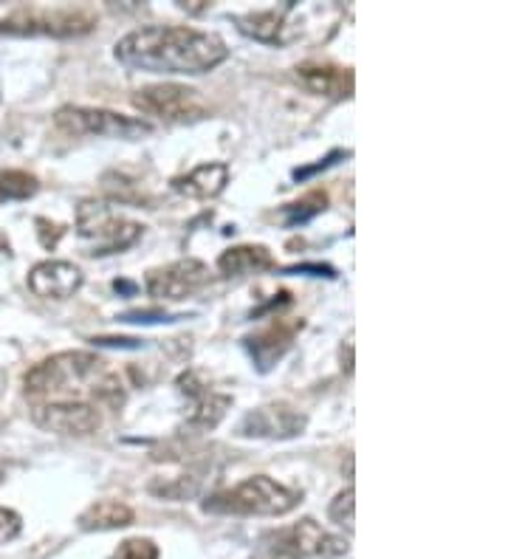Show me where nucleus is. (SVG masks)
Instances as JSON below:
<instances>
[{"mask_svg": "<svg viewBox=\"0 0 508 559\" xmlns=\"http://www.w3.org/2000/svg\"><path fill=\"white\" fill-rule=\"evenodd\" d=\"M55 124L68 136H108L125 142L153 133V124L144 119L125 117L108 108H82V105H66L57 110Z\"/></svg>", "mask_w": 508, "mask_h": 559, "instance_id": "obj_6", "label": "nucleus"}, {"mask_svg": "<svg viewBox=\"0 0 508 559\" xmlns=\"http://www.w3.org/2000/svg\"><path fill=\"white\" fill-rule=\"evenodd\" d=\"M201 489V478H198L196 472H187V475H178V478H158L150 484V495H156V498L164 500H187L192 495H198Z\"/></svg>", "mask_w": 508, "mask_h": 559, "instance_id": "obj_21", "label": "nucleus"}, {"mask_svg": "<svg viewBox=\"0 0 508 559\" xmlns=\"http://www.w3.org/2000/svg\"><path fill=\"white\" fill-rule=\"evenodd\" d=\"M110 559H158V546L153 539H125L122 546L110 554Z\"/></svg>", "mask_w": 508, "mask_h": 559, "instance_id": "obj_24", "label": "nucleus"}, {"mask_svg": "<svg viewBox=\"0 0 508 559\" xmlns=\"http://www.w3.org/2000/svg\"><path fill=\"white\" fill-rule=\"evenodd\" d=\"M32 418L46 432L60 436H91L102 427V409L91 402L32 404Z\"/></svg>", "mask_w": 508, "mask_h": 559, "instance_id": "obj_9", "label": "nucleus"}, {"mask_svg": "<svg viewBox=\"0 0 508 559\" xmlns=\"http://www.w3.org/2000/svg\"><path fill=\"white\" fill-rule=\"evenodd\" d=\"M0 201H7V195H3V190H0Z\"/></svg>", "mask_w": 508, "mask_h": 559, "instance_id": "obj_31", "label": "nucleus"}, {"mask_svg": "<svg viewBox=\"0 0 508 559\" xmlns=\"http://www.w3.org/2000/svg\"><path fill=\"white\" fill-rule=\"evenodd\" d=\"M76 235L88 246V258H108L139 243L144 226L122 218L110 201H82L76 206Z\"/></svg>", "mask_w": 508, "mask_h": 559, "instance_id": "obj_4", "label": "nucleus"}, {"mask_svg": "<svg viewBox=\"0 0 508 559\" xmlns=\"http://www.w3.org/2000/svg\"><path fill=\"white\" fill-rule=\"evenodd\" d=\"M274 537L305 559L308 557L336 559L342 557V554H347V548H351L345 537H336V534L326 532V528L311 518L299 520V523L292 525V528L274 532Z\"/></svg>", "mask_w": 508, "mask_h": 559, "instance_id": "obj_13", "label": "nucleus"}, {"mask_svg": "<svg viewBox=\"0 0 508 559\" xmlns=\"http://www.w3.org/2000/svg\"><path fill=\"white\" fill-rule=\"evenodd\" d=\"M210 280V269L206 263L196 258H184L169 263L164 269H153L144 280V288H147L150 297H156L162 302H178L187 300L190 294H196L198 288L206 286Z\"/></svg>", "mask_w": 508, "mask_h": 559, "instance_id": "obj_8", "label": "nucleus"}, {"mask_svg": "<svg viewBox=\"0 0 508 559\" xmlns=\"http://www.w3.org/2000/svg\"><path fill=\"white\" fill-rule=\"evenodd\" d=\"M308 418L288 404H265V407L246 413L237 436L240 438H269V441H285V438L303 436Z\"/></svg>", "mask_w": 508, "mask_h": 559, "instance_id": "obj_10", "label": "nucleus"}, {"mask_svg": "<svg viewBox=\"0 0 508 559\" xmlns=\"http://www.w3.org/2000/svg\"><path fill=\"white\" fill-rule=\"evenodd\" d=\"M0 480H3V472H0Z\"/></svg>", "mask_w": 508, "mask_h": 559, "instance_id": "obj_32", "label": "nucleus"}, {"mask_svg": "<svg viewBox=\"0 0 508 559\" xmlns=\"http://www.w3.org/2000/svg\"><path fill=\"white\" fill-rule=\"evenodd\" d=\"M274 254L265 246H232L217 258V272L224 277H246V274H260L274 269Z\"/></svg>", "mask_w": 508, "mask_h": 559, "instance_id": "obj_18", "label": "nucleus"}, {"mask_svg": "<svg viewBox=\"0 0 508 559\" xmlns=\"http://www.w3.org/2000/svg\"><path fill=\"white\" fill-rule=\"evenodd\" d=\"M176 388L181 396H187L192 402L190 416H187V424H184L187 430H196V432L215 430L217 424L224 421L226 409L232 407V396L212 393V390L198 379L196 370H184V373L178 376Z\"/></svg>", "mask_w": 508, "mask_h": 559, "instance_id": "obj_12", "label": "nucleus"}, {"mask_svg": "<svg viewBox=\"0 0 508 559\" xmlns=\"http://www.w3.org/2000/svg\"><path fill=\"white\" fill-rule=\"evenodd\" d=\"M328 206V195L322 190H314L308 192L305 199L294 201V204L283 206V218H285V226H303L308 224V221H314L317 215H322Z\"/></svg>", "mask_w": 508, "mask_h": 559, "instance_id": "obj_20", "label": "nucleus"}, {"mask_svg": "<svg viewBox=\"0 0 508 559\" xmlns=\"http://www.w3.org/2000/svg\"><path fill=\"white\" fill-rule=\"evenodd\" d=\"M114 55L133 71L198 76L226 62L229 48L212 32L187 26H144L116 43Z\"/></svg>", "mask_w": 508, "mask_h": 559, "instance_id": "obj_1", "label": "nucleus"}, {"mask_svg": "<svg viewBox=\"0 0 508 559\" xmlns=\"http://www.w3.org/2000/svg\"><path fill=\"white\" fill-rule=\"evenodd\" d=\"M105 365L108 361L88 350L55 354L28 370L23 390L32 404L91 402L99 409H119L125 404L122 382Z\"/></svg>", "mask_w": 508, "mask_h": 559, "instance_id": "obj_2", "label": "nucleus"}, {"mask_svg": "<svg viewBox=\"0 0 508 559\" xmlns=\"http://www.w3.org/2000/svg\"><path fill=\"white\" fill-rule=\"evenodd\" d=\"M269 325L255 331L251 336L244 340V348L249 350L251 361L260 373H269L280 359H283L288 350H292L294 340L303 331V322L299 320H283V317H269Z\"/></svg>", "mask_w": 508, "mask_h": 559, "instance_id": "obj_11", "label": "nucleus"}, {"mask_svg": "<svg viewBox=\"0 0 508 559\" xmlns=\"http://www.w3.org/2000/svg\"><path fill=\"white\" fill-rule=\"evenodd\" d=\"M251 559H305L299 557L297 551H292L288 546H283L274 534H265L263 539H260L258 551H255V557Z\"/></svg>", "mask_w": 508, "mask_h": 559, "instance_id": "obj_25", "label": "nucleus"}, {"mask_svg": "<svg viewBox=\"0 0 508 559\" xmlns=\"http://www.w3.org/2000/svg\"><path fill=\"white\" fill-rule=\"evenodd\" d=\"M347 156H351V153H347V151H331L326 158H322V162L311 164V167H297V170L292 173L294 181H308V178L317 176V173H322V170H328V167H333V164H336L339 158H347Z\"/></svg>", "mask_w": 508, "mask_h": 559, "instance_id": "obj_27", "label": "nucleus"}, {"mask_svg": "<svg viewBox=\"0 0 508 559\" xmlns=\"http://www.w3.org/2000/svg\"><path fill=\"white\" fill-rule=\"evenodd\" d=\"M178 320H187L184 314H167V311H128V314L119 317V322H135V325H156V322H178Z\"/></svg>", "mask_w": 508, "mask_h": 559, "instance_id": "obj_26", "label": "nucleus"}, {"mask_svg": "<svg viewBox=\"0 0 508 559\" xmlns=\"http://www.w3.org/2000/svg\"><path fill=\"white\" fill-rule=\"evenodd\" d=\"M96 17L85 7H55V9H14L0 21V35L12 37H82L96 26Z\"/></svg>", "mask_w": 508, "mask_h": 559, "instance_id": "obj_5", "label": "nucleus"}, {"mask_svg": "<svg viewBox=\"0 0 508 559\" xmlns=\"http://www.w3.org/2000/svg\"><path fill=\"white\" fill-rule=\"evenodd\" d=\"M353 486H347L345 491H339L336 498H333V503L328 506V518H331V523L342 525V528H347V532H353Z\"/></svg>", "mask_w": 508, "mask_h": 559, "instance_id": "obj_23", "label": "nucleus"}, {"mask_svg": "<svg viewBox=\"0 0 508 559\" xmlns=\"http://www.w3.org/2000/svg\"><path fill=\"white\" fill-rule=\"evenodd\" d=\"M17 534H21V518H17L12 509H3V506H0V546H3V543H12Z\"/></svg>", "mask_w": 508, "mask_h": 559, "instance_id": "obj_28", "label": "nucleus"}, {"mask_svg": "<svg viewBox=\"0 0 508 559\" xmlns=\"http://www.w3.org/2000/svg\"><path fill=\"white\" fill-rule=\"evenodd\" d=\"M229 185V167L224 162H206L187 176L173 178V190L187 199H215Z\"/></svg>", "mask_w": 508, "mask_h": 559, "instance_id": "obj_17", "label": "nucleus"}, {"mask_svg": "<svg viewBox=\"0 0 508 559\" xmlns=\"http://www.w3.org/2000/svg\"><path fill=\"white\" fill-rule=\"evenodd\" d=\"M99 348H144L142 340H110V336H99V340H91Z\"/></svg>", "mask_w": 508, "mask_h": 559, "instance_id": "obj_30", "label": "nucleus"}, {"mask_svg": "<svg viewBox=\"0 0 508 559\" xmlns=\"http://www.w3.org/2000/svg\"><path fill=\"white\" fill-rule=\"evenodd\" d=\"M297 80L308 94L326 99H347L353 94V71L333 62H303L297 66Z\"/></svg>", "mask_w": 508, "mask_h": 559, "instance_id": "obj_16", "label": "nucleus"}, {"mask_svg": "<svg viewBox=\"0 0 508 559\" xmlns=\"http://www.w3.org/2000/svg\"><path fill=\"white\" fill-rule=\"evenodd\" d=\"M294 12H297V3L288 0L283 7L265 9V12L235 14L232 23H235L240 35L251 37V40L265 43V46H288V43H294L292 32H288L292 28L288 21H292Z\"/></svg>", "mask_w": 508, "mask_h": 559, "instance_id": "obj_14", "label": "nucleus"}, {"mask_svg": "<svg viewBox=\"0 0 508 559\" xmlns=\"http://www.w3.org/2000/svg\"><path fill=\"white\" fill-rule=\"evenodd\" d=\"M80 528L82 532H110V528H125L133 523V509L119 500H96L80 514Z\"/></svg>", "mask_w": 508, "mask_h": 559, "instance_id": "obj_19", "label": "nucleus"}, {"mask_svg": "<svg viewBox=\"0 0 508 559\" xmlns=\"http://www.w3.org/2000/svg\"><path fill=\"white\" fill-rule=\"evenodd\" d=\"M285 274H311V277H328V280H333V277H336V269L322 266V263H299V266L285 269Z\"/></svg>", "mask_w": 508, "mask_h": 559, "instance_id": "obj_29", "label": "nucleus"}, {"mask_svg": "<svg viewBox=\"0 0 508 559\" xmlns=\"http://www.w3.org/2000/svg\"><path fill=\"white\" fill-rule=\"evenodd\" d=\"M133 105L147 117H156L169 124H192L210 117V103L190 85L178 82H162L135 91Z\"/></svg>", "mask_w": 508, "mask_h": 559, "instance_id": "obj_7", "label": "nucleus"}, {"mask_svg": "<svg viewBox=\"0 0 508 559\" xmlns=\"http://www.w3.org/2000/svg\"><path fill=\"white\" fill-rule=\"evenodd\" d=\"M80 266L68 260H43L28 272V288L43 300H68L82 288Z\"/></svg>", "mask_w": 508, "mask_h": 559, "instance_id": "obj_15", "label": "nucleus"}, {"mask_svg": "<svg viewBox=\"0 0 508 559\" xmlns=\"http://www.w3.org/2000/svg\"><path fill=\"white\" fill-rule=\"evenodd\" d=\"M0 190H3L7 201H26L32 199L34 192L40 190V185H37V178L28 176V173L9 170L0 173Z\"/></svg>", "mask_w": 508, "mask_h": 559, "instance_id": "obj_22", "label": "nucleus"}, {"mask_svg": "<svg viewBox=\"0 0 508 559\" xmlns=\"http://www.w3.org/2000/svg\"><path fill=\"white\" fill-rule=\"evenodd\" d=\"M303 500V491L271 480L269 475H255L232 489L215 491L203 500V512L235 514V518H280L294 512Z\"/></svg>", "mask_w": 508, "mask_h": 559, "instance_id": "obj_3", "label": "nucleus"}]
</instances>
